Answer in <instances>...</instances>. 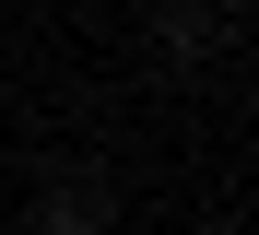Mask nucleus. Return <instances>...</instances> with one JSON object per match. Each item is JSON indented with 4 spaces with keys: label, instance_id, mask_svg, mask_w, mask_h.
Listing matches in <instances>:
<instances>
[{
    "label": "nucleus",
    "instance_id": "1",
    "mask_svg": "<svg viewBox=\"0 0 259 235\" xmlns=\"http://www.w3.org/2000/svg\"><path fill=\"white\" fill-rule=\"evenodd\" d=\"M24 235H106V200L95 188H48V200L24 212Z\"/></svg>",
    "mask_w": 259,
    "mask_h": 235
},
{
    "label": "nucleus",
    "instance_id": "2",
    "mask_svg": "<svg viewBox=\"0 0 259 235\" xmlns=\"http://www.w3.org/2000/svg\"><path fill=\"white\" fill-rule=\"evenodd\" d=\"M200 47H212V24H200L189 0H177V12H165V59H200Z\"/></svg>",
    "mask_w": 259,
    "mask_h": 235
},
{
    "label": "nucleus",
    "instance_id": "3",
    "mask_svg": "<svg viewBox=\"0 0 259 235\" xmlns=\"http://www.w3.org/2000/svg\"><path fill=\"white\" fill-rule=\"evenodd\" d=\"M189 235H236V223H189Z\"/></svg>",
    "mask_w": 259,
    "mask_h": 235
}]
</instances>
